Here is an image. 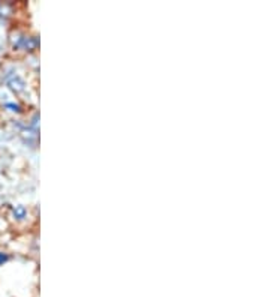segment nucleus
<instances>
[{"instance_id":"nucleus-3","label":"nucleus","mask_w":270,"mask_h":297,"mask_svg":"<svg viewBox=\"0 0 270 297\" xmlns=\"http://www.w3.org/2000/svg\"><path fill=\"white\" fill-rule=\"evenodd\" d=\"M12 215H14V219L23 221V219L27 216V210H26L24 206H15V207L12 209Z\"/></svg>"},{"instance_id":"nucleus-1","label":"nucleus","mask_w":270,"mask_h":297,"mask_svg":"<svg viewBox=\"0 0 270 297\" xmlns=\"http://www.w3.org/2000/svg\"><path fill=\"white\" fill-rule=\"evenodd\" d=\"M5 83L8 84V87L11 89V90H14L15 93H20V92H23L24 90V81L21 80V77L18 75L17 72H6L5 74Z\"/></svg>"},{"instance_id":"nucleus-4","label":"nucleus","mask_w":270,"mask_h":297,"mask_svg":"<svg viewBox=\"0 0 270 297\" xmlns=\"http://www.w3.org/2000/svg\"><path fill=\"white\" fill-rule=\"evenodd\" d=\"M8 260H9V255H8L6 252H2V251H0V266H3V264L8 261Z\"/></svg>"},{"instance_id":"nucleus-2","label":"nucleus","mask_w":270,"mask_h":297,"mask_svg":"<svg viewBox=\"0 0 270 297\" xmlns=\"http://www.w3.org/2000/svg\"><path fill=\"white\" fill-rule=\"evenodd\" d=\"M14 47L24 50V51H32L38 47V41L30 36H17V39L14 41Z\"/></svg>"},{"instance_id":"nucleus-5","label":"nucleus","mask_w":270,"mask_h":297,"mask_svg":"<svg viewBox=\"0 0 270 297\" xmlns=\"http://www.w3.org/2000/svg\"><path fill=\"white\" fill-rule=\"evenodd\" d=\"M6 107H8V108H12L11 111H17V113L20 111V107H18L17 104H6Z\"/></svg>"}]
</instances>
